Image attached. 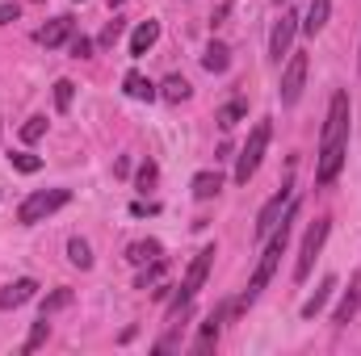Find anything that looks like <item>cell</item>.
Here are the masks:
<instances>
[{"instance_id":"1","label":"cell","mask_w":361,"mask_h":356,"mask_svg":"<svg viewBox=\"0 0 361 356\" xmlns=\"http://www.w3.org/2000/svg\"><path fill=\"white\" fill-rule=\"evenodd\" d=\"M345 143H349V92H336L332 105H328L324 143H319V168H315V180H319V184H332V180L341 177Z\"/></svg>"},{"instance_id":"15","label":"cell","mask_w":361,"mask_h":356,"mask_svg":"<svg viewBox=\"0 0 361 356\" xmlns=\"http://www.w3.org/2000/svg\"><path fill=\"white\" fill-rule=\"evenodd\" d=\"M332 289H336V276H324V285H319V289H315V293H311V298L302 302V319H315V314H319V310L328 306Z\"/></svg>"},{"instance_id":"5","label":"cell","mask_w":361,"mask_h":356,"mask_svg":"<svg viewBox=\"0 0 361 356\" xmlns=\"http://www.w3.org/2000/svg\"><path fill=\"white\" fill-rule=\"evenodd\" d=\"M269 122H257L252 126V134H248V143H244V151H240V160H235V180L240 184H248V180L257 177V168H261V160H265V147H269Z\"/></svg>"},{"instance_id":"11","label":"cell","mask_w":361,"mask_h":356,"mask_svg":"<svg viewBox=\"0 0 361 356\" xmlns=\"http://www.w3.org/2000/svg\"><path fill=\"white\" fill-rule=\"evenodd\" d=\"M38 293V281H30V276H21V281H13V285H4V293H0V310H13V306H21V302H30Z\"/></svg>"},{"instance_id":"27","label":"cell","mask_w":361,"mask_h":356,"mask_svg":"<svg viewBox=\"0 0 361 356\" xmlns=\"http://www.w3.org/2000/svg\"><path fill=\"white\" fill-rule=\"evenodd\" d=\"M72 96H76V84H72V80H59V84H55V109L68 113V109H72Z\"/></svg>"},{"instance_id":"3","label":"cell","mask_w":361,"mask_h":356,"mask_svg":"<svg viewBox=\"0 0 361 356\" xmlns=\"http://www.w3.org/2000/svg\"><path fill=\"white\" fill-rule=\"evenodd\" d=\"M68 201H72L68 189H38V193H30V197L17 205V222H21V227H34V222L51 218L55 210H63Z\"/></svg>"},{"instance_id":"6","label":"cell","mask_w":361,"mask_h":356,"mask_svg":"<svg viewBox=\"0 0 361 356\" xmlns=\"http://www.w3.org/2000/svg\"><path fill=\"white\" fill-rule=\"evenodd\" d=\"M328 231H332V222H328V218L311 222V231H307V239H302V256H298V265H294V281H307V276H311V265H315V256H319V248H324Z\"/></svg>"},{"instance_id":"4","label":"cell","mask_w":361,"mask_h":356,"mask_svg":"<svg viewBox=\"0 0 361 356\" xmlns=\"http://www.w3.org/2000/svg\"><path fill=\"white\" fill-rule=\"evenodd\" d=\"M210 265H214V248H202V252L193 256L189 272H185V281H180V289H177V298H173V306H169V319H180V314L189 310L193 293L206 285V272H210Z\"/></svg>"},{"instance_id":"32","label":"cell","mask_w":361,"mask_h":356,"mask_svg":"<svg viewBox=\"0 0 361 356\" xmlns=\"http://www.w3.org/2000/svg\"><path fill=\"white\" fill-rule=\"evenodd\" d=\"M152 180H156V164H152V160H147V164H143V168H139V189H147V184H152Z\"/></svg>"},{"instance_id":"19","label":"cell","mask_w":361,"mask_h":356,"mask_svg":"<svg viewBox=\"0 0 361 356\" xmlns=\"http://www.w3.org/2000/svg\"><path fill=\"white\" fill-rule=\"evenodd\" d=\"M202 68H206V72H214V76H219V72H227V68H231L227 46H223V42H210V46H206V55H202Z\"/></svg>"},{"instance_id":"8","label":"cell","mask_w":361,"mask_h":356,"mask_svg":"<svg viewBox=\"0 0 361 356\" xmlns=\"http://www.w3.org/2000/svg\"><path fill=\"white\" fill-rule=\"evenodd\" d=\"M302 84H307V55H290V63H286V72H281V105H298V96H302Z\"/></svg>"},{"instance_id":"18","label":"cell","mask_w":361,"mask_h":356,"mask_svg":"<svg viewBox=\"0 0 361 356\" xmlns=\"http://www.w3.org/2000/svg\"><path fill=\"white\" fill-rule=\"evenodd\" d=\"M122 92H126V96H135V101H152V96H156V84H152L147 76H139V72H126Z\"/></svg>"},{"instance_id":"36","label":"cell","mask_w":361,"mask_h":356,"mask_svg":"<svg viewBox=\"0 0 361 356\" xmlns=\"http://www.w3.org/2000/svg\"><path fill=\"white\" fill-rule=\"evenodd\" d=\"M80 4H85V0H80Z\"/></svg>"},{"instance_id":"25","label":"cell","mask_w":361,"mask_h":356,"mask_svg":"<svg viewBox=\"0 0 361 356\" xmlns=\"http://www.w3.org/2000/svg\"><path fill=\"white\" fill-rule=\"evenodd\" d=\"M244 113H248V105H244V101H231V105H223V109H219V126H223V130H231Z\"/></svg>"},{"instance_id":"28","label":"cell","mask_w":361,"mask_h":356,"mask_svg":"<svg viewBox=\"0 0 361 356\" xmlns=\"http://www.w3.org/2000/svg\"><path fill=\"white\" fill-rule=\"evenodd\" d=\"M8 160H13V168H17V172H25V177L42 168V160H38V155H30V151H13Z\"/></svg>"},{"instance_id":"12","label":"cell","mask_w":361,"mask_h":356,"mask_svg":"<svg viewBox=\"0 0 361 356\" xmlns=\"http://www.w3.org/2000/svg\"><path fill=\"white\" fill-rule=\"evenodd\" d=\"M357 310H361V272L353 276V281H349V289H345V298H341V306H336L332 323H349Z\"/></svg>"},{"instance_id":"21","label":"cell","mask_w":361,"mask_h":356,"mask_svg":"<svg viewBox=\"0 0 361 356\" xmlns=\"http://www.w3.org/2000/svg\"><path fill=\"white\" fill-rule=\"evenodd\" d=\"M189 80H185V76H169V80H164V89H160V96H164V101H173V105H180V101H189Z\"/></svg>"},{"instance_id":"24","label":"cell","mask_w":361,"mask_h":356,"mask_svg":"<svg viewBox=\"0 0 361 356\" xmlns=\"http://www.w3.org/2000/svg\"><path fill=\"white\" fill-rule=\"evenodd\" d=\"M164 281V260H152V268H143L139 276H135V289H152V285H160Z\"/></svg>"},{"instance_id":"16","label":"cell","mask_w":361,"mask_h":356,"mask_svg":"<svg viewBox=\"0 0 361 356\" xmlns=\"http://www.w3.org/2000/svg\"><path fill=\"white\" fill-rule=\"evenodd\" d=\"M160 252H164V248H160L156 239H139V243L126 248V260H130V265H152V260H160Z\"/></svg>"},{"instance_id":"2","label":"cell","mask_w":361,"mask_h":356,"mask_svg":"<svg viewBox=\"0 0 361 356\" xmlns=\"http://www.w3.org/2000/svg\"><path fill=\"white\" fill-rule=\"evenodd\" d=\"M294 214H298V205L290 201V210H286V218L277 222V231L269 235V248H265V256H261V265H257V272H252V281H248V289H244V298L235 302V310L240 306H252L257 298H261V289L273 281V272H277V260L286 256V243H290V222H294Z\"/></svg>"},{"instance_id":"26","label":"cell","mask_w":361,"mask_h":356,"mask_svg":"<svg viewBox=\"0 0 361 356\" xmlns=\"http://www.w3.org/2000/svg\"><path fill=\"white\" fill-rule=\"evenodd\" d=\"M63 306H72V289H55V293L42 298V314H55V310H63Z\"/></svg>"},{"instance_id":"13","label":"cell","mask_w":361,"mask_h":356,"mask_svg":"<svg viewBox=\"0 0 361 356\" xmlns=\"http://www.w3.org/2000/svg\"><path fill=\"white\" fill-rule=\"evenodd\" d=\"M156 38H160V21H139V30L130 34V55H135V59L147 55V51L156 46Z\"/></svg>"},{"instance_id":"37","label":"cell","mask_w":361,"mask_h":356,"mask_svg":"<svg viewBox=\"0 0 361 356\" xmlns=\"http://www.w3.org/2000/svg\"><path fill=\"white\" fill-rule=\"evenodd\" d=\"M277 4H281V0H277Z\"/></svg>"},{"instance_id":"9","label":"cell","mask_w":361,"mask_h":356,"mask_svg":"<svg viewBox=\"0 0 361 356\" xmlns=\"http://www.w3.org/2000/svg\"><path fill=\"white\" fill-rule=\"evenodd\" d=\"M294 34H298V17L294 13H281L277 25H273V34H269V59L273 63H281V55H290Z\"/></svg>"},{"instance_id":"14","label":"cell","mask_w":361,"mask_h":356,"mask_svg":"<svg viewBox=\"0 0 361 356\" xmlns=\"http://www.w3.org/2000/svg\"><path fill=\"white\" fill-rule=\"evenodd\" d=\"M227 314H231V306H219L214 314H206V323H202V340L193 344V352H210V344L219 340V327H223Z\"/></svg>"},{"instance_id":"30","label":"cell","mask_w":361,"mask_h":356,"mask_svg":"<svg viewBox=\"0 0 361 356\" xmlns=\"http://www.w3.org/2000/svg\"><path fill=\"white\" fill-rule=\"evenodd\" d=\"M118 38H122V21H118V17H114V21H109V25H105V34H101V46H114V42H118Z\"/></svg>"},{"instance_id":"34","label":"cell","mask_w":361,"mask_h":356,"mask_svg":"<svg viewBox=\"0 0 361 356\" xmlns=\"http://www.w3.org/2000/svg\"><path fill=\"white\" fill-rule=\"evenodd\" d=\"M118 4H126V0H109V8H118Z\"/></svg>"},{"instance_id":"20","label":"cell","mask_w":361,"mask_h":356,"mask_svg":"<svg viewBox=\"0 0 361 356\" xmlns=\"http://www.w3.org/2000/svg\"><path fill=\"white\" fill-rule=\"evenodd\" d=\"M219 189H223V177H219V172H197V177H193V197H197V201H210Z\"/></svg>"},{"instance_id":"33","label":"cell","mask_w":361,"mask_h":356,"mask_svg":"<svg viewBox=\"0 0 361 356\" xmlns=\"http://www.w3.org/2000/svg\"><path fill=\"white\" fill-rule=\"evenodd\" d=\"M17 13H21L17 4H0V25H8V21H17Z\"/></svg>"},{"instance_id":"17","label":"cell","mask_w":361,"mask_h":356,"mask_svg":"<svg viewBox=\"0 0 361 356\" xmlns=\"http://www.w3.org/2000/svg\"><path fill=\"white\" fill-rule=\"evenodd\" d=\"M328 13H332V0H311V8H307V17H302V30H307V34H319V30L328 25Z\"/></svg>"},{"instance_id":"7","label":"cell","mask_w":361,"mask_h":356,"mask_svg":"<svg viewBox=\"0 0 361 356\" xmlns=\"http://www.w3.org/2000/svg\"><path fill=\"white\" fill-rule=\"evenodd\" d=\"M290 184H281V193H273L269 201H265V210L257 214V239H269L273 231H277V222L286 218V210H290Z\"/></svg>"},{"instance_id":"22","label":"cell","mask_w":361,"mask_h":356,"mask_svg":"<svg viewBox=\"0 0 361 356\" xmlns=\"http://www.w3.org/2000/svg\"><path fill=\"white\" fill-rule=\"evenodd\" d=\"M68 260L89 272V268H92V248L85 243V239H68Z\"/></svg>"},{"instance_id":"23","label":"cell","mask_w":361,"mask_h":356,"mask_svg":"<svg viewBox=\"0 0 361 356\" xmlns=\"http://www.w3.org/2000/svg\"><path fill=\"white\" fill-rule=\"evenodd\" d=\"M47 336H51V323H47V314L30 327V336H25V344H21V352H34V348H42L47 344Z\"/></svg>"},{"instance_id":"29","label":"cell","mask_w":361,"mask_h":356,"mask_svg":"<svg viewBox=\"0 0 361 356\" xmlns=\"http://www.w3.org/2000/svg\"><path fill=\"white\" fill-rule=\"evenodd\" d=\"M42 134H47V117H30V122L21 126V139H25V143H38Z\"/></svg>"},{"instance_id":"35","label":"cell","mask_w":361,"mask_h":356,"mask_svg":"<svg viewBox=\"0 0 361 356\" xmlns=\"http://www.w3.org/2000/svg\"><path fill=\"white\" fill-rule=\"evenodd\" d=\"M357 68H361V59H357Z\"/></svg>"},{"instance_id":"10","label":"cell","mask_w":361,"mask_h":356,"mask_svg":"<svg viewBox=\"0 0 361 356\" xmlns=\"http://www.w3.org/2000/svg\"><path fill=\"white\" fill-rule=\"evenodd\" d=\"M72 30H76V21H72V17H55V21H47V25L38 30V46L55 51V46L72 42Z\"/></svg>"},{"instance_id":"31","label":"cell","mask_w":361,"mask_h":356,"mask_svg":"<svg viewBox=\"0 0 361 356\" xmlns=\"http://www.w3.org/2000/svg\"><path fill=\"white\" fill-rule=\"evenodd\" d=\"M92 55V42L80 34V38H72V59H89Z\"/></svg>"}]
</instances>
